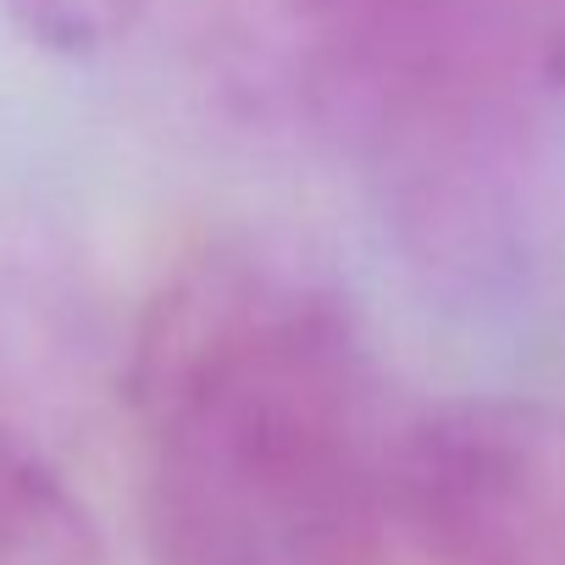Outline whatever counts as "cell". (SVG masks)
<instances>
[{"label": "cell", "mask_w": 565, "mask_h": 565, "mask_svg": "<svg viewBox=\"0 0 565 565\" xmlns=\"http://www.w3.org/2000/svg\"><path fill=\"white\" fill-rule=\"evenodd\" d=\"M128 405L156 565H372L394 532L399 422L355 306L300 255L183 260L139 317Z\"/></svg>", "instance_id": "obj_1"}, {"label": "cell", "mask_w": 565, "mask_h": 565, "mask_svg": "<svg viewBox=\"0 0 565 565\" xmlns=\"http://www.w3.org/2000/svg\"><path fill=\"white\" fill-rule=\"evenodd\" d=\"M200 40L216 95L249 128L372 178L532 106L537 0H205Z\"/></svg>", "instance_id": "obj_2"}, {"label": "cell", "mask_w": 565, "mask_h": 565, "mask_svg": "<svg viewBox=\"0 0 565 565\" xmlns=\"http://www.w3.org/2000/svg\"><path fill=\"white\" fill-rule=\"evenodd\" d=\"M388 504L438 565H565V411L449 399L399 422Z\"/></svg>", "instance_id": "obj_3"}, {"label": "cell", "mask_w": 565, "mask_h": 565, "mask_svg": "<svg viewBox=\"0 0 565 565\" xmlns=\"http://www.w3.org/2000/svg\"><path fill=\"white\" fill-rule=\"evenodd\" d=\"M106 537L67 471L0 427V565H100Z\"/></svg>", "instance_id": "obj_4"}, {"label": "cell", "mask_w": 565, "mask_h": 565, "mask_svg": "<svg viewBox=\"0 0 565 565\" xmlns=\"http://www.w3.org/2000/svg\"><path fill=\"white\" fill-rule=\"evenodd\" d=\"M0 7L51 56H100L156 12V0H0Z\"/></svg>", "instance_id": "obj_5"}, {"label": "cell", "mask_w": 565, "mask_h": 565, "mask_svg": "<svg viewBox=\"0 0 565 565\" xmlns=\"http://www.w3.org/2000/svg\"><path fill=\"white\" fill-rule=\"evenodd\" d=\"M537 62L565 89V0H537Z\"/></svg>", "instance_id": "obj_6"}]
</instances>
